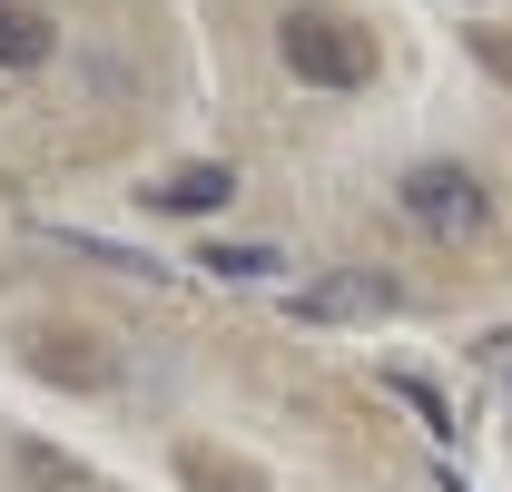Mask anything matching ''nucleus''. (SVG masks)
Returning <instances> with one entry per match:
<instances>
[{
  "label": "nucleus",
  "instance_id": "f257e3e1",
  "mask_svg": "<svg viewBox=\"0 0 512 492\" xmlns=\"http://www.w3.org/2000/svg\"><path fill=\"white\" fill-rule=\"evenodd\" d=\"M276 50H286V69H296L306 89H365V79H375V30H365L355 10H335V0L286 10V20H276Z\"/></svg>",
  "mask_w": 512,
  "mask_h": 492
},
{
  "label": "nucleus",
  "instance_id": "f03ea898",
  "mask_svg": "<svg viewBox=\"0 0 512 492\" xmlns=\"http://www.w3.org/2000/svg\"><path fill=\"white\" fill-rule=\"evenodd\" d=\"M404 217L453 246V237H483L493 227V197H483L473 168H404Z\"/></svg>",
  "mask_w": 512,
  "mask_h": 492
},
{
  "label": "nucleus",
  "instance_id": "7ed1b4c3",
  "mask_svg": "<svg viewBox=\"0 0 512 492\" xmlns=\"http://www.w3.org/2000/svg\"><path fill=\"white\" fill-rule=\"evenodd\" d=\"M404 306V286L384 276V266H345V276H316L306 296H296V325H375V315Z\"/></svg>",
  "mask_w": 512,
  "mask_h": 492
},
{
  "label": "nucleus",
  "instance_id": "20e7f679",
  "mask_svg": "<svg viewBox=\"0 0 512 492\" xmlns=\"http://www.w3.org/2000/svg\"><path fill=\"white\" fill-rule=\"evenodd\" d=\"M30 365L60 374V384H79V394H109V384H119V355H109L99 335H40V345H30Z\"/></svg>",
  "mask_w": 512,
  "mask_h": 492
},
{
  "label": "nucleus",
  "instance_id": "39448f33",
  "mask_svg": "<svg viewBox=\"0 0 512 492\" xmlns=\"http://www.w3.org/2000/svg\"><path fill=\"white\" fill-rule=\"evenodd\" d=\"M237 197V168H217V158H197L178 178H148V207H168V217H207V207H227Z\"/></svg>",
  "mask_w": 512,
  "mask_h": 492
},
{
  "label": "nucleus",
  "instance_id": "423d86ee",
  "mask_svg": "<svg viewBox=\"0 0 512 492\" xmlns=\"http://www.w3.org/2000/svg\"><path fill=\"white\" fill-rule=\"evenodd\" d=\"M40 60H50V10L0 0V69H40Z\"/></svg>",
  "mask_w": 512,
  "mask_h": 492
},
{
  "label": "nucleus",
  "instance_id": "0eeeda50",
  "mask_svg": "<svg viewBox=\"0 0 512 492\" xmlns=\"http://www.w3.org/2000/svg\"><path fill=\"white\" fill-rule=\"evenodd\" d=\"M178 473H188L197 492H266L247 463H227V453H207V443H188V453H178Z\"/></svg>",
  "mask_w": 512,
  "mask_h": 492
},
{
  "label": "nucleus",
  "instance_id": "6e6552de",
  "mask_svg": "<svg viewBox=\"0 0 512 492\" xmlns=\"http://www.w3.org/2000/svg\"><path fill=\"white\" fill-rule=\"evenodd\" d=\"M20 463L40 473V492H89V463H69V453H40V443H30Z\"/></svg>",
  "mask_w": 512,
  "mask_h": 492
},
{
  "label": "nucleus",
  "instance_id": "1a4fd4ad",
  "mask_svg": "<svg viewBox=\"0 0 512 492\" xmlns=\"http://www.w3.org/2000/svg\"><path fill=\"white\" fill-rule=\"evenodd\" d=\"M207 266H227V276H276V246H207Z\"/></svg>",
  "mask_w": 512,
  "mask_h": 492
},
{
  "label": "nucleus",
  "instance_id": "9d476101",
  "mask_svg": "<svg viewBox=\"0 0 512 492\" xmlns=\"http://www.w3.org/2000/svg\"><path fill=\"white\" fill-rule=\"evenodd\" d=\"M453 492H463V483H453Z\"/></svg>",
  "mask_w": 512,
  "mask_h": 492
}]
</instances>
